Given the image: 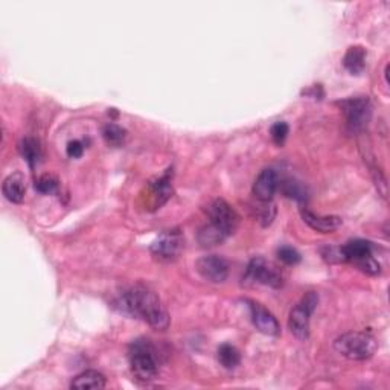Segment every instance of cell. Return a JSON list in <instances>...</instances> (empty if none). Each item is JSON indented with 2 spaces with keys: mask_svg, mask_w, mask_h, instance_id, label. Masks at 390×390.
<instances>
[{
  "mask_svg": "<svg viewBox=\"0 0 390 390\" xmlns=\"http://www.w3.org/2000/svg\"><path fill=\"white\" fill-rule=\"evenodd\" d=\"M118 305L120 311L145 320L154 329L164 331L169 327V315L159 296L143 286H136L122 292Z\"/></svg>",
  "mask_w": 390,
  "mask_h": 390,
  "instance_id": "6da1fadb",
  "label": "cell"
},
{
  "mask_svg": "<svg viewBox=\"0 0 390 390\" xmlns=\"http://www.w3.org/2000/svg\"><path fill=\"white\" fill-rule=\"evenodd\" d=\"M130 368L133 375L141 383H151L159 375V354L151 340L137 338L128 349Z\"/></svg>",
  "mask_w": 390,
  "mask_h": 390,
  "instance_id": "7a4b0ae2",
  "label": "cell"
},
{
  "mask_svg": "<svg viewBox=\"0 0 390 390\" xmlns=\"http://www.w3.org/2000/svg\"><path fill=\"white\" fill-rule=\"evenodd\" d=\"M377 338L366 331H349L334 341V349L348 360H369L377 352Z\"/></svg>",
  "mask_w": 390,
  "mask_h": 390,
  "instance_id": "3957f363",
  "label": "cell"
},
{
  "mask_svg": "<svg viewBox=\"0 0 390 390\" xmlns=\"http://www.w3.org/2000/svg\"><path fill=\"white\" fill-rule=\"evenodd\" d=\"M317 304H319V296H317L314 291H310L306 292L302 300L290 311L288 328L291 334L300 341H305L310 337V319Z\"/></svg>",
  "mask_w": 390,
  "mask_h": 390,
  "instance_id": "277c9868",
  "label": "cell"
},
{
  "mask_svg": "<svg viewBox=\"0 0 390 390\" xmlns=\"http://www.w3.org/2000/svg\"><path fill=\"white\" fill-rule=\"evenodd\" d=\"M244 283H258V286H267L272 288H281L283 279L279 268L273 263L267 261L263 256L251 259L244 274Z\"/></svg>",
  "mask_w": 390,
  "mask_h": 390,
  "instance_id": "5b68a950",
  "label": "cell"
},
{
  "mask_svg": "<svg viewBox=\"0 0 390 390\" xmlns=\"http://www.w3.org/2000/svg\"><path fill=\"white\" fill-rule=\"evenodd\" d=\"M351 132H363L372 118V105L368 96H355L340 102Z\"/></svg>",
  "mask_w": 390,
  "mask_h": 390,
  "instance_id": "8992f818",
  "label": "cell"
},
{
  "mask_svg": "<svg viewBox=\"0 0 390 390\" xmlns=\"http://www.w3.org/2000/svg\"><path fill=\"white\" fill-rule=\"evenodd\" d=\"M185 246L183 235L178 231H166L151 244V255L160 263H174Z\"/></svg>",
  "mask_w": 390,
  "mask_h": 390,
  "instance_id": "52a82bcc",
  "label": "cell"
},
{
  "mask_svg": "<svg viewBox=\"0 0 390 390\" xmlns=\"http://www.w3.org/2000/svg\"><path fill=\"white\" fill-rule=\"evenodd\" d=\"M208 215L210 223L219 227L224 233H227V237L235 233V231L238 229L240 217L235 212V209L223 198L214 200L208 206Z\"/></svg>",
  "mask_w": 390,
  "mask_h": 390,
  "instance_id": "ba28073f",
  "label": "cell"
},
{
  "mask_svg": "<svg viewBox=\"0 0 390 390\" xmlns=\"http://www.w3.org/2000/svg\"><path fill=\"white\" fill-rule=\"evenodd\" d=\"M195 270L203 279L212 283H223L229 276V265L218 255H208L195 263Z\"/></svg>",
  "mask_w": 390,
  "mask_h": 390,
  "instance_id": "9c48e42d",
  "label": "cell"
},
{
  "mask_svg": "<svg viewBox=\"0 0 390 390\" xmlns=\"http://www.w3.org/2000/svg\"><path fill=\"white\" fill-rule=\"evenodd\" d=\"M246 304L250 310L251 322H254L255 328L259 332H263L265 336H279L281 332L279 323L267 308H264L261 304L255 302V300H246Z\"/></svg>",
  "mask_w": 390,
  "mask_h": 390,
  "instance_id": "30bf717a",
  "label": "cell"
},
{
  "mask_svg": "<svg viewBox=\"0 0 390 390\" xmlns=\"http://www.w3.org/2000/svg\"><path fill=\"white\" fill-rule=\"evenodd\" d=\"M279 188V177L274 169H264L254 183V195L261 203L272 201Z\"/></svg>",
  "mask_w": 390,
  "mask_h": 390,
  "instance_id": "8fae6325",
  "label": "cell"
},
{
  "mask_svg": "<svg viewBox=\"0 0 390 390\" xmlns=\"http://www.w3.org/2000/svg\"><path fill=\"white\" fill-rule=\"evenodd\" d=\"M373 256L372 242L364 240H354L340 247V258L341 263H352L359 265L364 259Z\"/></svg>",
  "mask_w": 390,
  "mask_h": 390,
  "instance_id": "7c38bea8",
  "label": "cell"
},
{
  "mask_svg": "<svg viewBox=\"0 0 390 390\" xmlns=\"http://www.w3.org/2000/svg\"><path fill=\"white\" fill-rule=\"evenodd\" d=\"M302 218L313 231L320 233H332L343 224L341 218L337 215H315L308 209H302Z\"/></svg>",
  "mask_w": 390,
  "mask_h": 390,
  "instance_id": "4fadbf2b",
  "label": "cell"
},
{
  "mask_svg": "<svg viewBox=\"0 0 390 390\" xmlns=\"http://www.w3.org/2000/svg\"><path fill=\"white\" fill-rule=\"evenodd\" d=\"M2 191L8 201L19 205V203L23 201L24 194H26V180H24V176L22 173H14L8 176L3 182Z\"/></svg>",
  "mask_w": 390,
  "mask_h": 390,
  "instance_id": "5bb4252c",
  "label": "cell"
},
{
  "mask_svg": "<svg viewBox=\"0 0 390 390\" xmlns=\"http://www.w3.org/2000/svg\"><path fill=\"white\" fill-rule=\"evenodd\" d=\"M150 194H151V201H153V209H157L162 205L171 198L173 195V186H171V178L169 174L157 178L156 182L150 185Z\"/></svg>",
  "mask_w": 390,
  "mask_h": 390,
  "instance_id": "9a60e30c",
  "label": "cell"
},
{
  "mask_svg": "<svg viewBox=\"0 0 390 390\" xmlns=\"http://www.w3.org/2000/svg\"><path fill=\"white\" fill-rule=\"evenodd\" d=\"M345 69L352 75H360L366 68V49L363 46H351L343 56Z\"/></svg>",
  "mask_w": 390,
  "mask_h": 390,
  "instance_id": "2e32d148",
  "label": "cell"
},
{
  "mask_svg": "<svg viewBox=\"0 0 390 390\" xmlns=\"http://www.w3.org/2000/svg\"><path fill=\"white\" fill-rule=\"evenodd\" d=\"M226 238H227V233H224L219 227H217L212 223L203 226L197 235L198 244L205 249L219 246V244H223L226 241Z\"/></svg>",
  "mask_w": 390,
  "mask_h": 390,
  "instance_id": "e0dca14e",
  "label": "cell"
},
{
  "mask_svg": "<svg viewBox=\"0 0 390 390\" xmlns=\"http://www.w3.org/2000/svg\"><path fill=\"white\" fill-rule=\"evenodd\" d=\"M72 389H104L105 377L98 370H86L72 380Z\"/></svg>",
  "mask_w": 390,
  "mask_h": 390,
  "instance_id": "ac0fdd59",
  "label": "cell"
},
{
  "mask_svg": "<svg viewBox=\"0 0 390 390\" xmlns=\"http://www.w3.org/2000/svg\"><path fill=\"white\" fill-rule=\"evenodd\" d=\"M19 151L22 157L26 160L29 168H36L38 165L40 159H42V148H40V142L34 137H24L19 143Z\"/></svg>",
  "mask_w": 390,
  "mask_h": 390,
  "instance_id": "d6986e66",
  "label": "cell"
},
{
  "mask_svg": "<svg viewBox=\"0 0 390 390\" xmlns=\"http://www.w3.org/2000/svg\"><path fill=\"white\" fill-rule=\"evenodd\" d=\"M218 361L226 369H235L241 363V354L235 346L224 343L218 348Z\"/></svg>",
  "mask_w": 390,
  "mask_h": 390,
  "instance_id": "ffe728a7",
  "label": "cell"
},
{
  "mask_svg": "<svg viewBox=\"0 0 390 390\" xmlns=\"http://www.w3.org/2000/svg\"><path fill=\"white\" fill-rule=\"evenodd\" d=\"M102 137L109 145L120 146L122 143L125 142L127 132L120 125L113 124V122H109V124H105L102 127Z\"/></svg>",
  "mask_w": 390,
  "mask_h": 390,
  "instance_id": "44dd1931",
  "label": "cell"
},
{
  "mask_svg": "<svg viewBox=\"0 0 390 390\" xmlns=\"http://www.w3.org/2000/svg\"><path fill=\"white\" fill-rule=\"evenodd\" d=\"M279 186H282V192L286 194L287 197L295 198L297 201H306L308 191L300 182L292 180V178H287L286 182L279 183Z\"/></svg>",
  "mask_w": 390,
  "mask_h": 390,
  "instance_id": "7402d4cb",
  "label": "cell"
},
{
  "mask_svg": "<svg viewBox=\"0 0 390 390\" xmlns=\"http://www.w3.org/2000/svg\"><path fill=\"white\" fill-rule=\"evenodd\" d=\"M58 178L52 174H43L36 180V189L40 194H52L58 189Z\"/></svg>",
  "mask_w": 390,
  "mask_h": 390,
  "instance_id": "603a6c76",
  "label": "cell"
},
{
  "mask_svg": "<svg viewBox=\"0 0 390 390\" xmlns=\"http://www.w3.org/2000/svg\"><path fill=\"white\" fill-rule=\"evenodd\" d=\"M288 133H290V127L287 122H276V124L272 125V128H270L272 139L278 146H282L283 142L287 141Z\"/></svg>",
  "mask_w": 390,
  "mask_h": 390,
  "instance_id": "cb8c5ba5",
  "label": "cell"
},
{
  "mask_svg": "<svg viewBox=\"0 0 390 390\" xmlns=\"http://www.w3.org/2000/svg\"><path fill=\"white\" fill-rule=\"evenodd\" d=\"M278 258L287 265H296L300 263V259H302L299 251L290 246H283V247L278 249Z\"/></svg>",
  "mask_w": 390,
  "mask_h": 390,
  "instance_id": "d4e9b609",
  "label": "cell"
},
{
  "mask_svg": "<svg viewBox=\"0 0 390 390\" xmlns=\"http://www.w3.org/2000/svg\"><path fill=\"white\" fill-rule=\"evenodd\" d=\"M68 156L72 157V159H79L81 156H83V153H84V145L81 143L79 141H72L68 143Z\"/></svg>",
  "mask_w": 390,
  "mask_h": 390,
  "instance_id": "484cf974",
  "label": "cell"
}]
</instances>
